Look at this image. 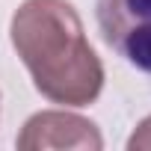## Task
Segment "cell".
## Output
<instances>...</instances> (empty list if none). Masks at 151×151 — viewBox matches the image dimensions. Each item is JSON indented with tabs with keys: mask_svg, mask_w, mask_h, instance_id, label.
<instances>
[{
	"mask_svg": "<svg viewBox=\"0 0 151 151\" xmlns=\"http://www.w3.org/2000/svg\"><path fill=\"white\" fill-rule=\"evenodd\" d=\"M9 39L42 98L89 107L104 92V62L86 39L71 0H24L12 12Z\"/></svg>",
	"mask_w": 151,
	"mask_h": 151,
	"instance_id": "cell-1",
	"label": "cell"
},
{
	"mask_svg": "<svg viewBox=\"0 0 151 151\" xmlns=\"http://www.w3.org/2000/svg\"><path fill=\"white\" fill-rule=\"evenodd\" d=\"M95 21L104 45L151 80V0H98Z\"/></svg>",
	"mask_w": 151,
	"mask_h": 151,
	"instance_id": "cell-2",
	"label": "cell"
},
{
	"mask_svg": "<svg viewBox=\"0 0 151 151\" xmlns=\"http://www.w3.org/2000/svg\"><path fill=\"white\" fill-rule=\"evenodd\" d=\"M18 151H101L104 136L98 124L80 113H71V107L62 110H39L33 113L21 133L15 136Z\"/></svg>",
	"mask_w": 151,
	"mask_h": 151,
	"instance_id": "cell-3",
	"label": "cell"
},
{
	"mask_svg": "<svg viewBox=\"0 0 151 151\" xmlns=\"http://www.w3.org/2000/svg\"><path fill=\"white\" fill-rule=\"evenodd\" d=\"M127 151H151V116H145L127 136Z\"/></svg>",
	"mask_w": 151,
	"mask_h": 151,
	"instance_id": "cell-4",
	"label": "cell"
}]
</instances>
